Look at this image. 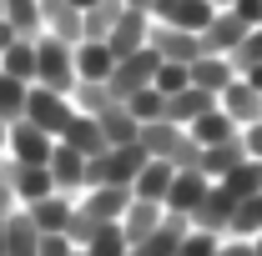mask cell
Wrapping results in <instances>:
<instances>
[{
  "label": "cell",
  "instance_id": "1",
  "mask_svg": "<svg viewBox=\"0 0 262 256\" xmlns=\"http://www.w3.org/2000/svg\"><path fill=\"white\" fill-rule=\"evenodd\" d=\"M146 161L151 156L141 151V141H131V146H106L101 156L86 161V191H91V186H131Z\"/></svg>",
  "mask_w": 262,
  "mask_h": 256
},
{
  "label": "cell",
  "instance_id": "2",
  "mask_svg": "<svg viewBox=\"0 0 262 256\" xmlns=\"http://www.w3.org/2000/svg\"><path fill=\"white\" fill-rule=\"evenodd\" d=\"M76 45H66L56 35H35V86H51V91H61L71 96L76 91Z\"/></svg>",
  "mask_w": 262,
  "mask_h": 256
},
{
  "label": "cell",
  "instance_id": "3",
  "mask_svg": "<svg viewBox=\"0 0 262 256\" xmlns=\"http://www.w3.org/2000/svg\"><path fill=\"white\" fill-rule=\"evenodd\" d=\"M157 70H162V56L151 50V45H141V50H131V56H121L116 61V70H111V96L116 100H126V96H136V91H146L151 81H157Z\"/></svg>",
  "mask_w": 262,
  "mask_h": 256
},
{
  "label": "cell",
  "instance_id": "4",
  "mask_svg": "<svg viewBox=\"0 0 262 256\" xmlns=\"http://www.w3.org/2000/svg\"><path fill=\"white\" fill-rule=\"evenodd\" d=\"M71 116H76L71 96L51 91V86H31V96H26V121H35L46 136H56V141H61L66 126H71Z\"/></svg>",
  "mask_w": 262,
  "mask_h": 256
},
{
  "label": "cell",
  "instance_id": "5",
  "mask_svg": "<svg viewBox=\"0 0 262 256\" xmlns=\"http://www.w3.org/2000/svg\"><path fill=\"white\" fill-rule=\"evenodd\" d=\"M56 151V136H46V131L35 126V121H10V136H5V161H15V166H46Z\"/></svg>",
  "mask_w": 262,
  "mask_h": 256
},
{
  "label": "cell",
  "instance_id": "6",
  "mask_svg": "<svg viewBox=\"0 0 262 256\" xmlns=\"http://www.w3.org/2000/svg\"><path fill=\"white\" fill-rule=\"evenodd\" d=\"M162 61L171 65H192L196 56H207V45H202V31H177V25H157L151 20V40H146Z\"/></svg>",
  "mask_w": 262,
  "mask_h": 256
},
{
  "label": "cell",
  "instance_id": "7",
  "mask_svg": "<svg viewBox=\"0 0 262 256\" xmlns=\"http://www.w3.org/2000/svg\"><path fill=\"white\" fill-rule=\"evenodd\" d=\"M157 25H177V31H202L217 10H212V0H151V10H146Z\"/></svg>",
  "mask_w": 262,
  "mask_h": 256
},
{
  "label": "cell",
  "instance_id": "8",
  "mask_svg": "<svg viewBox=\"0 0 262 256\" xmlns=\"http://www.w3.org/2000/svg\"><path fill=\"white\" fill-rule=\"evenodd\" d=\"M232 211H237V196H232L222 181H212L207 196H202V206L192 211V226H196V231H212V236H227Z\"/></svg>",
  "mask_w": 262,
  "mask_h": 256
},
{
  "label": "cell",
  "instance_id": "9",
  "mask_svg": "<svg viewBox=\"0 0 262 256\" xmlns=\"http://www.w3.org/2000/svg\"><path fill=\"white\" fill-rule=\"evenodd\" d=\"M162 221H166V206H162V201H141V196H131L116 226H121V236H126L131 246H141L146 236H157V226H162Z\"/></svg>",
  "mask_w": 262,
  "mask_h": 256
},
{
  "label": "cell",
  "instance_id": "10",
  "mask_svg": "<svg viewBox=\"0 0 262 256\" xmlns=\"http://www.w3.org/2000/svg\"><path fill=\"white\" fill-rule=\"evenodd\" d=\"M40 35H56L66 45H81L86 31H81V10L71 0H40Z\"/></svg>",
  "mask_w": 262,
  "mask_h": 256
},
{
  "label": "cell",
  "instance_id": "11",
  "mask_svg": "<svg viewBox=\"0 0 262 256\" xmlns=\"http://www.w3.org/2000/svg\"><path fill=\"white\" fill-rule=\"evenodd\" d=\"M46 166H51V181H56L61 196H81V191H86V156L71 151L66 141H56V151H51Z\"/></svg>",
  "mask_w": 262,
  "mask_h": 256
},
{
  "label": "cell",
  "instance_id": "12",
  "mask_svg": "<svg viewBox=\"0 0 262 256\" xmlns=\"http://www.w3.org/2000/svg\"><path fill=\"white\" fill-rule=\"evenodd\" d=\"M5 181H10V191L20 206H35L40 196L56 191V181H51V166H15V161H5Z\"/></svg>",
  "mask_w": 262,
  "mask_h": 256
},
{
  "label": "cell",
  "instance_id": "13",
  "mask_svg": "<svg viewBox=\"0 0 262 256\" xmlns=\"http://www.w3.org/2000/svg\"><path fill=\"white\" fill-rule=\"evenodd\" d=\"M217 106H222L232 121H237V131H242V126H252V121H262V91L252 86V81H242V75H237L227 91L217 96Z\"/></svg>",
  "mask_w": 262,
  "mask_h": 256
},
{
  "label": "cell",
  "instance_id": "14",
  "mask_svg": "<svg viewBox=\"0 0 262 256\" xmlns=\"http://www.w3.org/2000/svg\"><path fill=\"white\" fill-rule=\"evenodd\" d=\"M252 31V25H242L237 20V10H217L207 25H202V45L212 50V56H232L237 45H242V35Z\"/></svg>",
  "mask_w": 262,
  "mask_h": 256
},
{
  "label": "cell",
  "instance_id": "15",
  "mask_svg": "<svg viewBox=\"0 0 262 256\" xmlns=\"http://www.w3.org/2000/svg\"><path fill=\"white\" fill-rule=\"evenodd\" d=\"M146 40H151V15H146V10H131V5L121 10L116 31L106 35V45L116 50V61H121V56H131V50H141Z\"/></svg>",
  "mask_w": 262,
  "mask_h": 256
},
{
  "label": "cell",
  "instance_id": "16",
  "mask_svg": "<svg viewBox=\"0 0 262 256\" xmlns=\"http://www.w3.org/2000/svg\"><path fill=\"white\" fill-rule=\"evenodd\" d=\"M126 201H131V186H91V191L76 196V206H81V211H91L101 226H106V221H121Z\"/></svg>",
  "mask_w": 262,
  "mask_h": 256
},
{
  "label": "cell",
  "instance_id": "17",
  "mask_svg": "<svg viewBox=\"0 0 262 256\" xmlns=\"http://www.w3.org/2000/svg\"><path fill=\"white\" fill-rule=\"evenodd\" d=\"M207 176L202 171H177L171 176V191H166V211H177V216H192L196 206H202V196H207Z\"/></svg>",
  "mask_w": 262,
  "mask_h": 256
},
{
  "label": "cell",
  "instance_id": "18",
  "mask_svg": "<svg viewBox=\"0 0 262 256\" xmlns=\"http://www.w3.org/2000/svg\"><path fill=\"white\" fill-rule=\"evenodd\" d=\"M187 70H192V86L212 91V96H222L232 81H237V65H232L227 56H212V50H207V56H196V61L187 65Z\"/></svg>",
  "mask_w": 262,
  "mask_h": 256
},
{
  "label": "cell",
  "instance_id": "19",
  "mask_svg": "<svg viewBox=\"0 0 262 256\" xmlns=\"http://www.w3.org/2000/svg\"><path fill=\"white\" fill-rule=\"evenodd\" d=\"M5 256H40V231L26 206H15L5 216Z\"/></svg>",
  "mask_w": 262,
  "mask_h": 256
},
{
  "label": "cell",
  "instance_id": "20",
  "mask_svg": "<svg viewBox=\"0 0 262 256\" xmlns=\"http://www.w3.org/2000/svg\"><path fill=\"white\" fill-rule=\"evenodd\" d=\"M247 151H242V136H232V141H217V146H202V161H196V171L207 176V181H222L232 166H242Z\"/></svg>",
  "mask_w": 262,
  "mask_h": 256
},
{
  "label": "cell",
  "instance_id": "21",
  "mask_svg": "<svg viewBox=\"0 0 262 256\" xmlns=\"http://www.w3.org/2000/svg\"><path fill=\"white\" fill-rule=\"evenodd\" d=\"M111 70H116V50L106 40H81L76 45V75L81 81H111Z\"/></svg>",
  "mask_w": 262,
  "mask_h": 256
},
{
  "label": "cell",
  "instance_id": "22",
  "mask_svg": "<svg viewBox=\"0 0 262 256\" xmlns=\"http://www.w3.org/2000/svg\"><path fill=\"white\" fill-rule=\"evenodd\" d=\"M171 176H177V166L171 161H146L141 171H136V181H131V196H141V201H162L166 206V191H171Z\"/></svg>",
  "mask_w": 262,
  "mask_h": 256
},
{
  "label": "cell",
  "instance_id": "23",
  "mask_svg": "<svg viewBox=\"0 0 262 256\" xmlns=\"http://www.w3.org/2000/svg\"><path fill=\"white\" fill-rule=\"evenodd\" d=\"M217 106L212 91H202V86H187V91H177V96H166V121H177V126H192L196 116H207Z\"/></svg>",
  "mask_w": 262,
  "mask_h": 256
},
{
  "label": "cell",
  "instance_id": "24",
  "mask_svg": "<svg viewBox=\"0 0 262 256\" xmlns=\"http://www.w3.org/2000/svg\"><path fill=\"white\" fill-rule=\"evenodd\" d=\"M71 206H76V196L51 191V196H40L35 206H26V211H31L35 231H40V236H51V231H66V221H71Z\"/></svg>",
  "mask_w": 262,
  "mask_h": 256
},
{
  "label": "cell",
  "instance_id": "25",
  "mask_svg": "<svg viewBox=\"0 0 262 256\" xmlns=\"http://www.w3.org/2000/svg\"><path fill=\"white\" fill-rule=\"evenodd\" d=\"M96 121H101V136H106V146H131V141L141 136V121H136V116L126 111V100L106 106Z\"/></svg>",
  "mask_w": 262,
  "mask_h": 256
},
{
  "label": "cell",
  "instance_id": "26",
  "mask_svg": "<svg viewBox=\"0 0 262 256\" xmlns=\"http://www.w3.org/2000/svg\"><path fill=\"white\" fill-rule=\"evenodd\" d=\"M61 141L71 146V151H81L86 161L106 151V136H101V121H96V116H81V111L71 116V126H66V136H61Z\"/></svg>",
  "mask_w": 262,
  "mask_h": 256
},
{
  "label": "cell",
  "instance_id": "27",
  "mask_svg": "<svg viewBox=\"0 0 262 256\" xmlns=\"http://www.w3.org/2000/svg\"><path fill=\"white\" fill-rule=\"evenodd\" d=\"M187 131H192L196 146H217V141H232V136H237V121H232L222 106H212V111H207V116H196Z\"/></svg>",
  "mask_w": 262,
  "mask_h": 256
},
{
  "label": "cell",
  "instance_id": "28",
  "mask_svg": "<svg viewBox=\"0 0 262 256\" xmlns=\"http://www.w3.org/2000/svg\"><path fill=\"white\" fill-rule=\"evenodd\" d=\"M121 0H96L91 10H81V31H86V40H106V35L116 31V20H121Z\"/></svg>",
  "mask_w": 262,
  "mask_h": 256
},
{
  "label": "cell",
  "instance_id": "29",
  "mask_svg": "<svg viewBox=\"0 0 262 256\" xmlns=\"http://www.w3.org/2000/svg\"><path fill=\"white\" fill-rule=\"evenodd\" d=\"M0 70H5V75H20V81H31V86H35V40L15 35V40L0 50Z\"/></svg>",
  "mask_w": 262,
  "mask_h": 256
},
{
  "label": "cell",
  "instance_id": "30",
  "mask_svg": "<svg viewBox=\"0 0 262 256\" xmlns=\"http://www.w3.org/2000/svg\"><path fill=\"white\" fill-rule=\"evenodd\" d=\"M26 96H31V81H20V75H5V70H0V121H5V126L26 116Z\"/></svg>",
  "mask_w": 262,
  "mask_h": 256
},
{
  "label": "cell",
  "instance_id": "31",
  "mask_svg": "<svg viewBox=\"0 0 262 256\" xmlns=\"http://www.w3.org/2000/svg\"><path fill=\"white\" fill-rule=\"evenodd\" d=\"M71 106H76L81 116H101L106 106H116V96H111V86H106V81H76Z\"/></svg>",
  "mask_w": 262,
  "mask_h": 256
},
{
  "label": "cell",
  "instance_id": "32",
  "mask_svg": "<svg viewBox=\"0 0 262 256\" xmlns=\"http://www.w3.org/2000/svg\"><path fill=\"white\" fill-rule=\"evenodd\" d=\"M257 231H262V196H242V201H237V211H232V221H227V236L252 241Z\"/></svg>",
  "mask_w": 262,
  "mask_h": 256
},
{
  "label": "cell",
  "instance_id": "33",
  "mask_svg": "<svg viewBox=\"0 0 262 256\" xmlns=\"http://www.w3.org/2000/svg\"><path fill=\"white\" fill-rule=\"evenodd\" d=\"M5 25L26 40H35L40 35V0H5Z\"/></svg>",
  "mask_w": 262,
  "mask_h": 256
},
{
  "label": "cell",
  "instance_id": "34",
  "mask_svg": "<svg viewBox=\"0 0 262 256\" xmlns=\"http://www.w3.org/2000/svg\"><path fill=\"white\" fill-rule=\"evenodd\" d=\"M222 186H227L237 201H242V196H262V161L247 156L242 166H232L227 176H222Z\"/></svg>",
  "mask_w": 262,
  "mask_h": 256
},
{
  "label": "cell",
  "instance_id": "35",
  "mask_svg": "<svg viewBox=\"0 0 262 256\" xmlns=\"http://www.w3.org/2000/svg\"><path fill=\"white\" fill-rule=\"evenodd\" d=\"M126 251H131V241L121 236V226H116V221H106L96 236L81 246V256H126Z\"/></svg>",
  "mask_w": 262,
  "mask_h": 256
},
{
  "label": "cell",
  "instance_id": "36",
  "mask_svg": "<svg viewBox=\"0 0 262 256\" xmlns=\"http://www.w3.org/2000/svg\"><path fill=\"white\" fill-rule=\"evenodd\" d=\"M126 111L146 126V121H166V96L157 91V86H146V91H136V96H126Z\"/></svg>",
  "mask_w": 262,
  "mask_h": 256
},
{
  "label": "cell",
  "instance_id": "37",
  "mask_svg": "<svg viewBox=\"0 0 262 256\" xmlns=\"http://www.w3.org/2000/svg\"><path fill=\"white\" fill-rule=\"evenodd\" d=\"M227 61L237 65V75H247V70H257V65H262V25H257V31H247V35H242V45L232 50Z\"/></svg>",
  "mask_w": 262,
  "mask_h": 256
},
{
  "label": "cell",
  "instance_id": "38",
  "mask_svg": "<svg viewBox=\"0 0 262 256\" xmlns=\"http://www.w3.org/2000/svg\"><path fill=\"white\" fill-rule=\"evenodd\" d=\"M162 96H177V91H187L192 86V70L187 65H171V61H162V70H157V81H151Z\"/></svg>",
  "mask_w": 262,
  "mask_h": 256
},
{
  "label": "cell",
  "instance_id": "39",
  "mask_svg": "<svg viewBox=\"0 0 262 256\" xmlns=\"http://www.w3.org/2000/svg\"><path fill=\"white\" fill-rule=\"evenodd\" d=\"M217 246H222V236H212V231H187L182 236V246H177V256H217Z\"/></svg>",
  "mask_w": 262,
  "mask_h": 256
},
{
  "label": "cell",
  "instance_id": "40",
  "mask_svg": "<svg viewBox=\"0 0 262 256\" xmlns=\"http://www.w3.org/2000/svg\"><path fill=\"white\" fill-rule=\"evenodd\" d=\"M40 256H76V246L66 231H51V236H40Z\"/></svg>",
  "mask_w": 262,
  "mask_h": 256
},
{
  "label": "cell",
  "instance_id": "41",
  "mask_svg": "<svg viewBox=\"0 0 262 256\" xmlns=\"http://www.w3.org/2000/svg\"><path fill=\"white\" fill-rule=\"evenodd\" d=\"M237 136H242V151H247L252 161H262V121H252V126H242Z\"/></svg>",
  "mask_w": 262,
  "mask_h": 256
},
{
  "label": "cell",
  "instance_id": "42",
  "mask_svg": "<svg viewBox=\"0 0 262 256\" xmlns=\"http://www.w3.org/2000/svg\"><path fill=\"white\" fill-rule=\"evenodd\" d=\"M232 10H237V20H242V25H252V31L262 25V0H237Z\"/></svg>",
  "mask_w": 262,
  "mask_h": 256
},
{
  "label": "cell",
  "instance_id": "43",
  "mask_svg": "<svg viewBox=\"0 0 262 256\" xmlns=\"http://www.w3.org/2000/svg\"><path fill=\"white\" fill-rule=\"evenodd\" d=\"M20 201H15V191H10V181H5V161H0V216H10Z\"/></svg>",
  "mask_w": 262,
  "mask_h": 256
},
{
  "label": "cell",
  "instance_id": "44",
  "mask_svg": "<svg viewBox=\"0 0 262 256\" xmlns=\"http://www.w3.org/2000/svg\"><path fill=\"white\" fill-rule=\"evenodd\" d=\"M217 256H252V241H237V236H222Z\"/></svg>",
  "mask_w": 262,
  "mask_h": 256
},
{
  "label": "cell",
  "instance_id": "45",
  "mask_svg": "<svg viewBox=\"0 0 262 256\" xmlns=\"http://www.w3.org/2000/svg\"><path fill=\"white\" fill-rule=\"evenodd\" d=\"M242 81H252V86H257V91H262V65H257V70H247Z\"/></svg>",
  "mask_w": 262,
  "mask_h": 256
},
{
  "label": "cell",
  "instance_id": "46",
  "mask_svg": "<svg viewBox=\"0 0 262 256\" xmlns=\"http://www.w3.org/2000/svg\"><path fill=\"white\" fill-rule=\"evenodd\" d=\"M5 136H10V126H5V121H0V161H5Z\"/></svg>",
  "mask_w": 262,
  "mask_h": 256
},
{
  "label": "cell",
  "instance_id": "47",
  "mask_svg": "<svg viewBox=\"0 0 262 256\" xmlns=\"http://www.w3.org/2000/svg\"><path fill=\"white\" fill-rule=\"evenodd\" d=\"M232 5H237V0H212V10H232Z\"/></svg>",
  "mask_w": 262,
  "mask_h": 256
},
{
  "label": "cell",
  "instance_id": "48",
  "mask_svg": "<svg viewBox=\"0 0 262 256\" xmlns=\"http://www.w3.org/2000/svg\"><path fill=\"white\" fill-rule=\"evenodd\" d=\"M252 256H262V231H257V236H252Z\"/></svg>",
  "mask_w": 262,
  "mask_h": 256
},
{
  "label": "cell",
  "instance_id": "49",
  "mask_svg": "<svg viewBox=\"0 0 262 256\" xmlns=\"http://www.w3.org/2000/svg\"><path fill=\"white\" fill-rule=\"evenodd\" d=\"M71 5H76V10H91V5H96V0H71Z\"/></svg>",
  "mask_w": 262,
  "mask_h": 256
},
{
  "label": "cell",
  "instance_id": "50",
  "mask_svg": "<svg viewBox=\"0 0 262 256\" xmlns=\"http://www.w3.org/2000/svg\"><path fill=\"white\" fill-rule=\"evenodd\" d=\"M0 256H5V216H0Z\"/></svg>",
  "mask_w": 262,
  "mask_h": 256
},
{
  "label": "cell",
  "instance_id": "51",
  "mask_svg": "<svg viewBox=\"0 0 262 256\" xmlns=\"http://www.w3.org/2000/svg\"><path fill=\"white\" fill-rule=\"evenodd\" d=\"M0 20H5V0H0Z\"/></svg>",
  "mask_w": 262,
  "mask_h": 256
},
{
  "label": "cell",
  "instance_id": "52",
  "mask_svg": "<svg viewBox=\"0 0 262 256\" xmlns=\"http://www.w3.org/2000/svg\"><path fill=\"white\" fill-rule=\"evenodd\" d=\"M76 256H81V251H76Z\"/></svg>",
  "mask_w": 262,
  "mask_h": 256
}]
</instances>
